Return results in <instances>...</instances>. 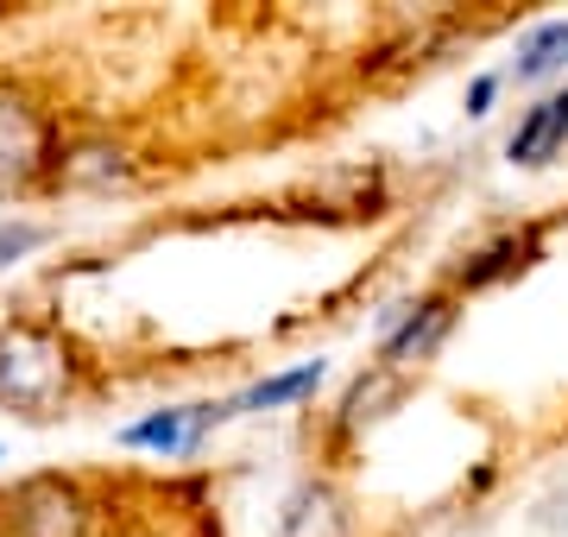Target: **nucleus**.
Returning a JSON list of instances; mask_svg holds the SVG:
<instances>
[{
	"label": "nucleus",
	"instance_id": "f257e3e1",
	"mask_svg": "<svg viewBox=\"0 0 568 537\" xmlns=\"http://www.w3.org/2000/svg\"><path fill=\"white\" fill-rule=\"evenodd\" d=\"M82 393V354L51 316H0V412L26 424L70 417Z\"/></svg>",
	"mask_w": 568,
	"mask_h": 537
},
{
	"label": "nucleus",
	"instance_id": "f03ea898",
	"mask_svg": "<svg viewBox=\"0 0 568 537\" xmlns=\"http://www.w3.org/2000/svg\"><path fill=\"white\" fill-rule=\"evenodd\" d=\"M63 121L26 83L0 77V196H44L58 178Z\"/></svg>",
	"mask_w": 568,
	"mask_h": 537
},
{
	"label": "nucleus",
	"instance_id": "7ed1b4c3",
	"mask_svg": "<svg viewBox=\"0 0 568 537\" xmlns=\"http://www.w3.org/2000/svg\"><path fill=\"white\" fill-rule=\"evenodd\" d=\"M95 531V499L77 475H26L0 494V537H89Z\"/></svg>",
	"mask_w": 568,
	"mask_h": 537
},
{
	"label": "nucleus",
	"instance_id": "20e7f679",
	"mask_svg": "<svg viewBox=\"0 0 568 537\" xmlns=\"http://www.w3.org/2000/svg\"><path fill=\"white\" fill-rule=\"evenodd\" d=\"M227 398L222 405H159V412H145L133 417V424H121V449L133 455H159V462H178V455H196L203 449V436L209 430H222L227 424Z\"/></svg>",
	"mask_w": 568,
	"mask_h": 537
},
{
	"label": "nucleus",
	"instance_id": "39448f33",
	"mask_svg": "<svg viewBox=\"0 0 568 537\" xmlns=\"http://www.w3.org/2000/svg\"><path fill=\"white\" fill-rule=\"evenodd\" d=\"M133 171H140V159H133L114 133H63L51 190H114V184H126Z\"/></svg>",
	"mask_w": 568,
	"mask_h": 537
},
{
	"label": "nucleus",
	"instance_id": "423d86ee",
	"mask_svg": "<svg viewBox=\"0 0 568 537\" xmlns=\"http://www.w3.org/2000/svg\"><path fill=\"white\" fill-rule=\"evenodd\" d=\"M448 330H455V304H448V297H424V304H410L405 323L386 335V367L392 373L424 367L429 354L448 342Z\"/></svg>",
	"mask_w": 568,
	"mask_h": 537
},
{
	"label": "nucleus",
	"instance_id": "0eeeda50",
	"mask_svg": "<svg viewBox=\"0 0 568 537\" xmlns=\"http://www.w3.org/2000/svg\"><path fill=\"white\" fill-rule=\"evenodd\" d=\"M278 537H347V499L328 480H304L284 506Z\"/></svg>",
	"mask_w": 568,
	"mask_h": 537
},
{
	"label": "nucleus",
	"instance_id": "6e6552de",
	"mask_svg": "<svg viewBox=\"0 0 568 537\" xmlns=\"http://www.w3.org/2000/svg\"><path fill=\"white\" fill-rule=\"evenodd\" d=\"M328 379V361H304V367L291 373H272V379H260V386H246V393L227 398V412L234 417H253V412H278V405H297V398H310L316 386Z\"/></svg>",
	"mask_w": 568,
	"mask_h": 537
},
{
	"label": "nucleus",
	"instance_id": "1a4fd4ad",
	"mask_svg": "<svg viewBox=\"0 0 568 537\" xmlns=\"http://www.w3.org/2000/svg\"><path fill=\"white\" fill-rule=\"evenodd\" d=\"M398 393H405V373H392V367L361 373V379H354V393H347V405H342V430H347V436L373 430V424H379V417L398 405Z\"/></svg>",
	"mask_w": 568,
	"mask_h": 537
},
{
	"label": "nucleus",
	"instance_id": "9d476101",
	"mask_svg": "<svg viewBox=\"0 0 568 537\" xmlns=\"http://www.w3.org/2000/svg\"><path fill=\"white\" fill-rule=\"evenodd\" d=\"M530 253H537V234H499L493 247H480V253H467V266L455 272V285H467V291H480V285H493V278H511L518 266H530Z\"/></svg>",
	"mask_w": 568,
	"mask_h": 537
},
{
	"label": "nucleus",
	"instance_id": "9b49d317",
	"mask_svg": "<svg viewBox=\"0 0 568 537\" xmlns=\"http://www.w3.org/2000/svg\"><path fill=\"white\" fill-rule=\"evenodd\" d=\"M556 70H568V20L537 26V32L518 44V63H511L518 83H544V77H556Z\"/></svg>",
	"mask_w": 568,
	"mask_h": 537
},
{
	"label": "nucleus",
	"instance_id": "f8f14e48",
	"mask_svg": "<svg viewBox=\"0 0 568 537\" xmlns=\"http://www.w3.org/2000/svg\"><path fill=\"white\" fill-rule=\"evenodd\" d=\"M39 247H51V227L32 222V215H20V209H0V272H13Z\"/></svg>",
	"mask_w": 568,
	"mask_h": 537
},
{
	"label": "nucleus",
	"instance_id": "ddd939ff",
	"mask_svg": "<svg viewBox=\"0 0 568 537\" xmlns=\"http://www.w3.org/2000/svg\"><path fill=\"white\" fill-rule=\"evenodd\" d=\"M493 95H499V77H474V89H467V114H487Z\"/></svg>",
	"mask_w": 568,
	"mask_h": 537
},
{
	"label": "nucleus",
	"instance_id": "4468645a",
	"mask_svg": "<svg viewBox=\"0 0 568 537\" xmlns=\"http://www.w3.org/2000/svg\"><path fill=\"white\" fill-rule=\"evenodd\" d=\"M0 455H7V443H0Z\"/></svg>",
	"mask_w": 568,
	"mask_h": 537
}]
</instances>
